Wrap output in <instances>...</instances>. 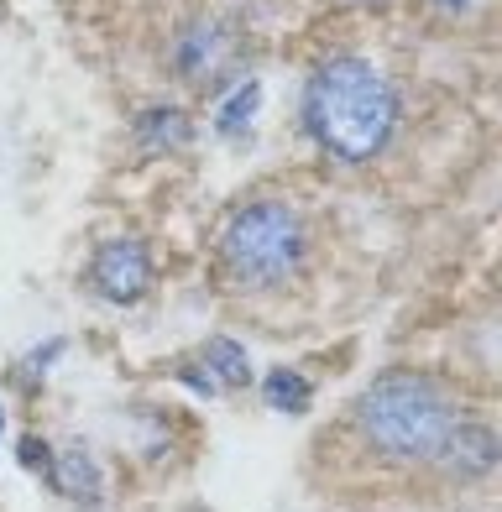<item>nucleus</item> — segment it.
<instances>
[{"mask_svg": "<svg viewBox=\"0 0 502 512\" xmlns=\"http://www.w3.org/2000/svg\"><path fill=\"white\" fill-rule=\"evenodd\" d=\"M435 465L450 481H482V476L497 471V434L482 418H455V429L445 434Z\"/></svg>", "mask_w": 502, "mask_h": 512, "instance_id": "nucleus-7", "label": "nucleus"}, {"mask_svg": "<svg viewBox=\"0 0 502 512\" xmlns=\"http://www.w3.org/2000/svg\"><path fill=\"white\" fill-rule=\"evenodd\" d=\"M0 434H6V403H0Z\"/></svg>", "mask_w": 502, "mask_h": 512, "instance_id": "nucleus-17", "label": "nucleus"}, {"mask_svg": "<svg viewBox=\"0 0 502 512\" xmlns=\"http://www.w3.org/2000/svg\"><path fill=\"white\" fill-rule=\"evenodd\" d=\"M340 6H377V0H340Z\"/></svg>", "mask_w": 502, "mask_h": 512, "instance_id": "nucleus-16", "label": "nucleus"}, {"mask_svg": "<svg viewBox=\"0 0 502 512\" xmlns=\"http://www.w3.org/2000/svg\"><path fill=\"white\" fill-rule=\"evenodd\" d=\"M262 403L272 413H288V418H304L314 408V382L304 377V371H293V366H272L267 377H262Z\"/></svg>", "mask_w": 502, "mask_h": 512, "instance_id": "nucleus-11", "label": "nucleus"}, {"mask_svg": "<svg viewBox=\"0 0 502 512\" xmlns=\"http://www.w3.org/2000/svg\"><path fill=\"white\" fill-rule=\"evenodd\" d=\"M414 6H419L424 16H435V21H445V27H450V21H466L476 6H482V0H414Z\"/></svg>", "mask_w": 502, "mask_h": 512, "instance_id": "nucleus-14", "label": "nucleus"}, {"mask_svg": "<svg viewBox=\"0 0 502 512\" xmlns=\"http://www.w3.org/2000/svg\"><path fill=\"white\" fill-rule=\"evenodd\" d=\"M455 392L435 377V371L393 366L361 387L351 403V434L377 465L393 471H424L435 465L445 434L455 429Z\"/></svg>", "mask_w": 502, "mask_h": 512, "instance_id": "nucleus-2", "label": "nucleus"}, {"mask_svg": "<svg viewBox=\"0 0 502 512\" xmlns=\"http://www.w3.org/2000/svg\"><path fill=\"white\" fill-rule=\"evenodd\" d=\"M173 377H178V382H184V387H194V392H199V398H220V387H215L210 377H204V366H178V371H173Z\"/></svg>", "mask_w": 502, "mask_h": 512, "instance_id": "nucleus-15", "label": "nucleus"}, {"mask_svg": "<svg viewBox=\"0 0 502 512\" xmlns=\"http://www.w3.org/2000/svg\"><path fill=\"white\" fill-rule=\"evenodd\" d=\"M53 492L58 497H68V502H84V507H100V497H105V476H100V465H95V455H89L84 445H74V450H63L58 460H53Z\"/></svg>", "mask_w": 502, "mask_h": 512, "instance_id": "nucleus-9", "label": "nucleus"}, {"mask_svg": "<svg viewBox=\"0 0 502 512\" xmlns=\"http://www.w3.org/2000/svg\"><path fill=\"white\" fill-rule=\"evenodd\" d=\"M257 110H262V79L257 74H241L225 95H215V115H210V126L220 142H241V136L251 131V121H257Z\"/></svg>", "mask_w": 502, "mask_h": 512, "instance_id": "nucleus-8", "label": "nucleus"}, {"mask_svg": "<svg viewBox=\"0 0 502 512\" xmlns=\"http://www.w3.org/2000/svg\"><path fill=\"white\" fill-rule=\"evenodd\" d=\"M299 131L319 157L340 168H372L398 142L403 100L372 58L330 53L309 68L299 89Z\"/></svg>", "mask_w": 502, "mask_h": 512, "instance_id": "nucleus-1", "label": "nucleus"}, {"mask_svg": "<svg viewBox=\"0 0 502 512\" xmlns=\"http://www.w3.org/2000/svg\"><path fill=\"white\" fill-rule=\"evenodd\" d=\"M251 63V32L225 11H184L163 37V74L189 95H225Z\"/></svg>", "mask_w": 502, "mask_h": 512, "instance_id": "nucleus-4", "label": "nucleus"}, {"mask_svg": "<svg viewBox=\"0 0 502 512\" xmlns=\"http://www.w3.org/2000/svg\"><path fill=\"white\" fill-rule=\"evenodd\" d=\"M63 351H68V340H63V335H53L48 345H42V351H32L27 361L16 366V382H21V387H32V377L42 382V377H48V366H53V361H58Z\"/></svg>", "mask_w": 502, "mask_h": 512, "instance_id": "nucleus-13", "label": "nucleus"}, {"mask_svg": "<svg viewBox=\"0 0 502 512\" xmlns=\"http://www.w3.org/2000/svg\"><path fill=\"white\" fill-rule=\"evenodd\" d=\"M199 366H204V377H210L220 392H236L251 382V356H246V345H236L231 335H210L199 345Z\"/></svg>", "mask_w": 502, "mask_h": 512, "instance_id": "nucleus-10", "label": "nucleus"}, {"mask_svg": "<svg viewBox=\"0 0 502 512\" xmlns=\"http://www.w3.org/2000/svg\"><path fill=\"white\" fill-rule=\"evenodd\" d=\"M157 283V256L142 236H105L84 262V288L110 309H136Z\"/></svg>", "mask_w": 502, "mask_h": 512, "instance_id": "nucleus-5", "label": "nucleus"}, {"mask_svg": "<svg viewBox=\"0 0 502 512\" xmlns=\"http://www.w3.org/2000/svg\"><path fill=\"white\" fill-rule=\"evenodd\" d=\"M194 136H199V121L178 100H152L131 115V147L142 157H178L194 147Z\"/></svg>", "mask_w": 502, "mask_h": 512, "instance_id": "nucleus-6", "label": "nucleus"}, {"mask_svg": "<svg viewBox=\"0 0 502 512\" xmlns=\"http://www.w3.org/2000/svg\"><path fill=\"white\" fill-rule=\"evenodd\" d=\"M220 277L241 293H288L304 283L314 262V230L309 215L283 194H257L236 204L215 241Z\"/></svg>", "mask_w": 502, "mask_h": 512, "instance_id": "nucleus-3", "label": "nucleus"}, {"mask_svg": "<svg viewBox=\"0 0 502 512\" xmlns=\"http://www.w3.org/2000/svg\"><path fill=\"white\" fill-rule=\"evenodd\" d=\"M16 455H21V471H37L42 481H53V445H48V439H42V434H21L16 439Z\"/></svg>", "mask_w": 502, "mask_h": 512, "instance_id": "nucleus-12", "label": "nucleus"}]
</instances>
